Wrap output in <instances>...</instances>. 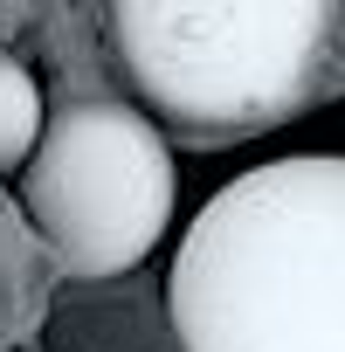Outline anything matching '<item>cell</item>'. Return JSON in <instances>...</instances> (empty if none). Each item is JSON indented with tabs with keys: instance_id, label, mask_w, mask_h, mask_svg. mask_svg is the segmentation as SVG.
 Here are the masks:
<instances>
[{
	"instance_id": "cell-1",
	"label": "cell",
	"mask_w": 345,
	"mask_h": 352,
	"mask_svg": "<svg viewBox=\"0 0 345 352\" xmlns=\"http://www.w3.org/2000/svg\"><path fill=\"white\" fill-rule=\"evenodd\" d=\"M180 352H345V159L228 180L166 276Z\"/></svg>"
},
{
	"instance_id": "cell-2",
	"label": "cell",
	"mask_w": 345,
	"mask_h": 352,
	"mask_svg": "<svg viewBox=\"0 0 345 352\" xmlns=\"http://www.w3.org/2000/svg\"><path fill=\"white\" fill-rule=\"evenodd\" d=\"M104 14L152 118L249 138L311 104L345 0H104Z\"/></svg>"
},
{
	"instance_id": "cell-3",
	"label": "cell",
	"mask_w": 345,
	"mask_h": 352,
	"mask_svg": "<svg viewBox=\"0 0 345 352\" xmlns=\"http://www.w3.org/2000/svg\"><path fill=\"white\" fill-rule=\"evenodd\" d=\"M180 166L152 111L124 97H76L49 118L21 166V208L69 276H124L172 221Z\"/></svg>"
},
{
	"instance_id": "cell-4",
	"label": "cell",
	"mask_w": 345,
	"mask_h": 352,
	"mask_svg": "<svg viewBox=\"0 0 345 352\" xmlns=\"http://www.w3.org/2000/svg\"><path fill=\"white\" fill-rule=\"evenodd\" d=\"M49 131V111H42V83L28 76V63L0 56V173H21L35 159Z\"/></svg>"
}]
</instances>
